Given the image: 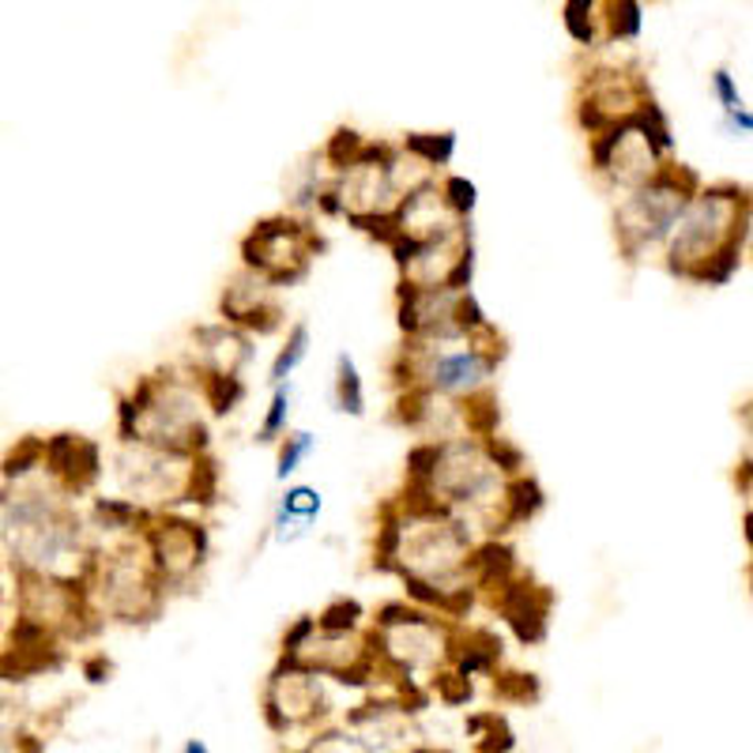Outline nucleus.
Listing matches in <instances>:
<instances>
[{
    "label": "nucleus",
    "instance_id": "obj_34",
    "mask_svg": "<svg viewBox=\"0 0 753 753\" xmlns=\"http://www.w3.org/2000/svg\"><path fill=\"white\" fill-rule=\"evenodd\" d=\"M434 690H437V698H441L445 704H467L471 701V679L460 671H441L437 674V682H434Z\"/></svg>",
    "mask_w": 753,
    "mask_h": 753
},
{
    "label": "nucleus",
    "instance_id": "obj_39",
    "mask_svg": "<svg viewBox=\"0 0 753 753\" xmlns=\"http://www.w3.org/2000/svg\"><path fill=\"white\" fill-rule=\"evenodd\" d=\"M723 132L731 136H753V110H735L723 118Z\"/></svg>",
    "mask_w": 753,
    "mask_h": 753
},
{
    "label": "nucleus",
    "instance_id": "obj_26",
    "mask_svg": "<svg viewBox=\"0 0 753 753\" xmlns=\"http://www.w3.org/2000/svg\"><path fill=\"white\" fill-rule=\"evenodd\" d=\"M362 618H366V610H362L358 599L339 596L317 614V625H320V633H358Z\"/></svg>",
    "mask_w": 753,
    "mask_h": 753
},
{
    "label": "nucleus",
    "instance_id": "obj_3",
    "mask_svg": "<svg viewBox=\"0 0 753 753\" xmlns=\"http://www.w3.org/2000/svg\"><path fill=\"white\" fill-rule=\"evenodd\" d=\"M505 358L501 332L479 339H452V343H423L407 339L393 358L396 393L399 388L423 385L437 396L467 399L482 388H490V377L498 374Z\"/></svg>",
    "mask_w": 753,
    "mask_h": 753
},
{
    "label": "nucleus",
    "instance_id": "obj_25",
    "mask_svg": "<svg viewBox=\"0 0 753 753\" xmlns=\"http://www.w3.org/2000/svg\"><path fill=\"white\" fill-rule=\"evenodd\" d=\"M313 449H317V437H313L309 430H294V434L283 437V441H279V460H275V479L287 482L291 475L298 471L305 460H309Z\"/></svg>",
    "mask_w": 753,
    "mask_h": 753
},
{
    "label": "nucleus",
    "instance_id": "obj_20",
    "mask_svg": "<svg viewBox=\"0 0 753 753\" xmlns=\"http://www.w3.org/2000/svg\"><path fill=\"white\" fill-rule=\"evenodd\" d=\"M404 151L418 162H426L430 170H441L456 155V132H407Z\"/></svg>",
    "mask_w": 753,
    "mask_h": 753
},
{
    "label": "nucleus",
    "instance_id": "obj_27",
    "mask_svg": "<svg viewBox=\"0 0 753 753\" xmlns=\"http://www.w3.org/2000/svg\"><path fill=\"white\" fill-rule=\"evenodd\" d=\"M607 38L625 42L641 34V0H607Z\"/></svg>",
    "mask_w": 753,
    "mask_h": 753
},
{
    "label": "nucleus",
    "instance_id": "obj_18",
    "mask_svg": "<svg viewBox=\"0 0 753 753\" xmlns=\"http://www.w3.org/2000/svg\"><path fill=\"white\" fill-rule=\"evenodd\" d=\"M193 374V369H189ZM196 385H200V396H204L207 411L215 418H226L234 415L237 407L245 404V396H250V385H245L242 374H193Z\"/></svg>",
    "mask_w": 753,
    "mask_h": 753
},
{
    "label": "nucleus",
    "instance_id": "obj_23",
    "mask_svg": "<svg viewBox=\"0 0 753 753\" xmlns=\"http://www.w3.org/2000/svg\"><path fill=\"white\" fill-rule=\"evenodd\" d=\"M218 493H223V486H218V464L207 452L196 456L193 482H189V505H196V509H215Z\"/></svg>",
    "mask_w": 753,
    "mask_h": 753
},
{
    "label": "nucleus",
    "instance_id": "obj_14",
    "mask_svg": "<svg viewBox=\"0 0 753 753\" xmlns=\"http://www.w3.org/2000/svg\"><path fill=\"white\" fill-rule=\"evenodd\" d=\"M523 573L520 561H517V550L509 547L505 539H486L479 547L471 550V580L479 592H490L498 596L505 584H512Z\"/></svg>",
    "mask_w": 753,
    "mask_h": 753
},
{
    "label": "nucleus",
    "instance_id": "obj_19",
    "mask_svg": "<svg viewBox=\"0 0 753 753\" xmlns=\"http://www.w3.org/2000/svg\"><path fill=\"white\" fill-rule=\"evenodd\" d=\"M305 355H309V324L298 320L287 328V339H283V347L275 350L272 358V369H268V385H291V374L302 366Z\"/></svg>",
    "mask_w": 753,
    "mask_h": 753
},
{
    "label": "nucleus",
    "instance_id": "obj_45",
    "mask_svg": "<svg viewBox=\"0 0 753 753\" xmlns=\"http://www.w3.org/2000/svg\"><path fill=\"white\" fill-rule=\"evenodd\" d=\"M750 596H753V561H750Z\"/></svg>",
    "mask_w": 753,
    "mask_h": 753
},
{
    "label": "nucleus",
    "instance_id": "obj_12",
    "mask_svg": "<svg viewBox=\"0 0 753 753\" xmlns=\"http://www.w3.org/2000/svg\"><path fill=\"white\" fill-rule=\"evenodd\" d=\"M45 475L72 498L91 493L102 479V445L69 430L45 437Z\"/></svg>",
    "mask_w": 753,
    "mask_h": 753
},
{
    "label": "nucleus",
    "instance_id": "obj_11",
    "mask_svg": "<svg viewBox=\"0 0 753 753\" xmlns=\"http://www.w3.org/2000/svg\"><path fill=\"white\" fill-rule=\"evenodd\" d=\"M490 607L505 618L520 644H542L550 633V614H554V592L539 584L531 573H520L512 584H505L498 596H490Z\"/></svg>",
    "mask_w": 753,
    "mask_h": 753
},
{
    "label": "nucleus",
    "instance_id": "obj_37",
    "mask_svg": "<svg viewBox=\"0 0 753 753\" xmlns=\"http://www.w3.org/2000/svg\"><path fill=\"white\" fill-rule=\"evenodd\" d=\"M305 528L309 523L298 520V517H291L283 505H275V517H272V539L275 542H294V539H302L305 536Z\"/></svg>",
    "mask_w": 753,
    "mask_h": 753
},
{
    "label": "nucleus",
    "instance_id": "obj_9",
    "mask_svg": "<svg viewBox=\"0 0 753 753\" xmlns=\"http://www.w3.org/2000/svg\"><path fill=\"white\" fill-rule=\"evenodd\" d=\"M320 674L309 671L298 660H283L272 671L268 693H264V720L272 731H291L294 723H309L328 712V701L320 693Z\"/></svg>",
    "mask_w": 753,
    "mask_h": 753
},
{
    "label": "nucleus",
    "instance_id": "obj_32",
    "mask_svg": "<svg viewBox=\"0 0 753 753\" xmlns=\"http://www.w3.org/2000/svg\"><path fill=\"white\" fill-rule=\"evenodd\" d=\"M493 693H498L501 701H539V679L536 674H520V671H509V674H498L493 679Z\"/></svg>",
    "mask_w": 753,
    "mask_h": 753
},
{
    "label": "nucleus",
    "instance_id": "obj_38",
    "mask_svg": "<svg viewBox=\"0 0 753 753\" xmlns=\"http://www.w3.org/2000/svg\"><path fill=\"white\" fill-rule=\"evenodd\" d=\"M479 750L482 753H509L512 750V731L505 727V720L493 716V712H490V735L479 742Z\"/></svg>",
    "mask_w": 753,
    "mask_h": 753
},
{
    "label": "nucleus",
    "instance_id": "obj_8",
    "mask_svg": "<svg viewBox=\"0 0 753 753\" xmlns=\"http://www.w3.org/2000/svg\"><path fill=\"white\" fill-rule=\"evenodd\" d=\"M652 99L648 83L641 75H629L618 69H599L584 80L577 99V125L588 132V136H599L618 121H629L644 102Z\"/></svg>",
    "mask_w": 753,
    "mask_h": 753
},
{
    "label": "nucleus",
    "instance_id": "obj_6",
    "mask_svg": "<svg viewBox=\"0 0 753 753\" xmlns=\"http://www.w3.org/2000/svg\"><path fill=\"white\" fill-rule=\"evenodd\" d=\"M196 456H181L151 445H121L113 456V475H118L121 493L140 501L151 512L189 505V482H193Z\"/></svg>",
    "mask_w": 753,
    "mask_h": 753
},
{
    "label": "nucleus",
    "instance_id": "obj_36",
    "mask_svg": "<svg viewBox=\"0 0 753 753\" xmlns=\"http://www.w3.org/2000/svg\"><path fill=\"white\" fill-rule=\"evenodd\" d=\"M305 753H369V746L362 739L347 735V731H328V735H320L317 742H309Z\"/></svg>",
    "mask_w": 753,
    "mask_h": 753
},
{
    "label": "nucleus",
    "instance_id": "obj_15",
    "mask_svg": "<svg viewBox=\"0 0 753 753\" xmlns=\"http://www.w3.org/2000/svg\"><path fill=\"white\" fill-rule=\"evenodd\" d=\"M449 660L460 674H482L501 663V637L490 629H452V652Z\"/></svg>",
    "mask_w": 753,
    "mask_h": 753
},
{
    "label": "nucleus",
    "instance_id": "obj_28",
    "mask_svg": "<svg viewBox=\"0 0 753 753\" xmlns=\"http://www.w3.org/2000/svg\"><path fill=\"white\" fill-rule=\"evenodd\" d=\"M596 4L599 0H566L561 16H566V31L580 45H596Z\"/></svg>",
    "mask_w": 753,
    "mask_h": 753
},
{
    "label": "nucleus",
    "instance_id": "obj_33",
    "mask_svg": "<svg viewBox=\"0 0 753 753\" xmlns=\"http://www.w3.org/2000/svg\"><path fill=\"white\" fill-rule=\"evenodd\" d=\"M317 633H320L317 614L298 618V622H294V625L287 629V633H283V660H298V655L305 652V648H309V641H313Z\"/></svg>",
    "mask_w": 753,
    "mask_h": 753
},
{
    "label": "nucleus",
    "instance_id": "obj_40",
    "mask_svg": "<svg viewBox=\"0 0 753 753\" xmlns=\"http://www.w3.org/2000/svg\"><path fill=\"white\" fill-rule=\"evenodd\" d=\"M735 486H739L742 498L753 501V452L739 460V467H735Z\"/></svg>",
    "mask_w": 753,
    "mask_h": 753
},
{
    "label": "nucleus",
    "instance_id": "obj_21",
    "mask_svg": "<svg viewBox=\"0 0 753 753\" xmlns=\"http://www.w3.org/2000/svg\"><path fill=\"white\" fill-rule=\"evenodd\" d=\"M366 144L369 140L362 136L358 129H347V125H339L336 132L328 136V144L320 147V159L328 162V170H332V177L343 174V170H350L355 162L366 155Z\"/></svg>",
    "mask_w": 753,
    "mask_h": 753
},
{
    "label": "nucleus",
    "instance_id": "obj_2",
    "mask_svg": "<svg viewBox=\"0 0 753 753\" xmlns=\"http://www.w3.org/2000/svg\"><path fill=\"white\" fill-rule=\"evenodd\" d=\"M704 189V181L682 162H663L660 174L625 193L614 207V242L625 264H641L648 253H663L674 226Z\"/></svg>",
    "mask_w": 753,
    "mask_h": 753
},
{
    "label": "nucleus",
    "instance_id": "obj_41",
    "mask_svg": "<svg viewBox=\"0 0 753 753\" xmlns=\"http://www.w3.org/2000/svg\"><path fill=\"white\" fill-rule=\"evenodd\" d=\"M106 674H110V663L102 660V655H99V660H91V663H88V679H91V682H106Z\"/></svg>",
    "mask_w": 753,
    "mask_h": 753
},
{
    "label": "nucleus",
    "instance_id": "obj_42",
    "mask_svg": "<svg viewBox=\"0 0 753 753\" xmlns=\"http://www.w3.org/2000/svg\"><path fill=\"white\" fill-rule=\"evenodd\" d=\"M742 539H746V547H750V554H753V505L746 512H742Z\"/></svg>",
    "mask_w": 753,
    "mask_h": 753
},
{
    "label": "nucleus",
    "instance_id": "obj_7",
    "mask_svg": "<svg viewBox=\"0 0 753 753\" xmlns=\"http://www.w3.org/2000/svg\"><path fill=\"white\" fill-rule=\"evenodd\" d=\"M144 542L166 592L193 584V577L207 566V554H212V536H207L204 523L174 517V512H155L144 531Z\"/></svg>",
    "mask_w": 753,
    "mask_h": 753
},
{
    "label": "nucleus",
    "instance_id": "obj_29",
    "mask_svg": "<svg viewBox=\"0 0 753 753\" xmlns=\"http://www.w3.org/2000/svg\"><path fill=\"white\" fill-rule=\"evenodd\" d=\"M441 196H445V204L452 207V215H456V218L471 223L475 207H479V189H475V181H467L464 174L441 177Z\"/></svg>",
    "mask_w": 753,
    "mask_h": 753
},
{
    "label": "nucleus",
    "instance_id": "obj_13",
    "mask_svg": "<svg viewBox=\"0 0 753 753\" xmlns=\"http://www.w3.org/2000/svg\"><path fill=\"white\" fill-rule=\"evenodd\" d=\"M253 358V336L218 320L193 328V374H242Z\"/></svg>",
    "mask_w": 753,
    "mask_h": 753
},
{
    "label": "nucleus",
    "instance_id": "obj_17",
    "mask_svg": "<svg viewBox=\"0 0 753 753\" xmlns=\"http://www.w3.org/2000/svg\"><path fill=\"white\" fill-rule=\"evenodd\" d=\"M542 505H547V490H542L531 475L509 479V486H505V505H501V536L512 528H520V523L536 520L542 512Z\"/></svg>",
    "mask_w": 753,
    "mask_h": 753
},
{
    "label": "nucleus",
    "instance_id": "obj_22",
    "mask_svg": "<svg viewBox=\"0 0 753 753\" xmlns=\"http://www.w3.org/2000/svg\"><path fill=\"white\" fill-rule=\"evenodd\" d=\"M336 407L350 418L366 415V388H362V374L347 350L336 358Z\"/></svg>",
    "mask_w": 753,
    "mask_h": 753
},
{
    "label": "nucleus",
    "instance_id": "obj_43",
    "mask_svg": "<svg viewBox=\"0 0 753 753\" xmlns=\"http://www.w3.org/2000/svg\"><path fill=\"white\" fill-rule=\"evenodd\" d=\"M185 753H212V750H207L200 739H189V742H185Z\"/></svg>",
    "mask_w": 753,
    "mask_h": 753
},
{
    "label": "nucleus",
    "instance_id": "obj_30",
    "mask_svg": "<svg viewBox=\"0 0 753 753\" xmlns=\"http://www.w3.org/2000/svg\"><path fill=\"white\" fill-rule=\"evenodd\" d=\"M283 509L291 512V517H298L305 523H313L320 517V509H324V501H320V490L317 486H305V482H294L283 490V498H279Z\"/></svg>",
    "mask_w": 753,
    "mask_h": 753
},
{
    "label": "nucleus",
    "instance_id": "obj_16",
    "mask_svg": "<svg viewBox=\"0 0 753 753\" xmlns=\"http://www.w3.org/2000/svg\"><path fill=\"white\" fill-rule=\"evenodd\" d=\"M151 517H155V512L144 509L140 501L125 498V493H121V498H94L91 501L94 528L113 531V536H144Z\"/></svg>",
    "mask_w": 753,
    "mask_h": 753
},
{
    "label": "nucleus",
    "instance_id": "obj_4",
    "mask_svg": "<svg viewBox=\"0 0 753 753\" xmlns=\"http://www.w3.org/2000/svg\"><path fill=\"white\" fill-rule=\"evenodd\" d=\"M750 189L735 185V181H716L704 185L685 215L674 226L671 242L663 250V268L666 275L682 283H693L704 264L716 253H723L735 242H750L746 237V212H750Z\"/></svg>",
    "mask_w": 753,
    "mask_h": 753
},
{
    "label": "nucleus",
    "instance_id": "obj_5",
    "mask_svg": "<svg viewBox=\"0 0 753 753\" xmlns=\"http://www.w3.org/2000/svg\"><path fill=\"white\" fill-rule=\"evenodd\" d=\"M237 253H242V268L264 275L275 291H287L309 275L313 261L324 253V237L305 218L283 212L253 223Z\"/></svg>",
    "mask_w": 753,
    "mask_h": 753
},
{
    "label": "nucleus",
    "instance_id": "obj_31",
    "mask_svg": "<svg viewBox=\"0 0 753 753\" xmlns=\"http://www.w3.org/2000/svg\"><path fill=\"white\" fill-rule=\"evenodd\" d=\"M486 452H490V460L501 467L505 479H517V475H528V456H523L517 445L509 441V437H490V441H482Z\"/></svg>",
    "mask_w": 753,
    "mask_h": 753
},
{
    "label": "nucleus",
    "instance_id": "obj_35",
    "mask_svg": "<svg viewBox=\"0 0 753 753\" xmlns=\"http://www.w3.org/2000/svg\"><path fill=\"white\" fill-rule=\"evenodd\" d=\"M712 94H716V102L723 106V118H727V113H735V110H746V102H742V94H739L735 75H731L727 69L712 72Z\"/></svg>",
    "mask_w": 753,
    "mask_h": 753
},
{
    "label": "nucleus",
    "instance_id": "obj_10",
    "mask_svg": "<svg viewBox=\"0 0 753 753\" xmlns=\"http://www.w3.org/2000/svg\"><path fill=\"white\" fill-rule=\"evenodd\" d=\"M218 317L234 324V328H242L245 336H272L287 320L279 298H275V287L250 268H242L226 279L223 294H218Z\"/></svg>",
    "mask_w": 753,
    "mask_h": 753
},
{
    "label": "nucleus",
    "instance_id": "obj_44",
    "mask_svg": "<svg viewBox=\"0 0 753 753\" xmlns=\"http://www.w3.org/2000/svg\"><path fill=\"white\" fill-rule=\"evenodd\" d=\"M746 237H750V256H753V200H750V212H746Z\"/></svg>",
    "mask_w": 753,
    "mask_h": 753
},
{
    "label": "nucleus",
    "instance_id": "obj_24",
    "mask_svg": "<svg viewBox=\"0 0 753 753\" xmlns=\"http://www.w3.org/2000/svg\"><path fill=\"white\" fill-rule=\"evenodd\" d=\"M287 423H291V385H275L268 415H264L261 430H256V441H261V445H279L283 437H287Z\"/></svg>",
    "mask_w": 753,
    "mask_h": 753
},
{
    "label": "nucleus",
    "instance_id": "obj_1",
    "mask_svg": "<svg viewBox=\"0 0 753 753\" xmlns=\"http://www.w3.org/2000/svg\"><path fill=\"white\" fill-rule=\"evenodd\" d=\"M75 577L88 588L94 614H110L125 625L155 622L166 603V584L147 554L144 536H132L110 550H91Z\"/></svg>",
    "mask_w": 753,
    "mask_h": 753
}]
</instances>
